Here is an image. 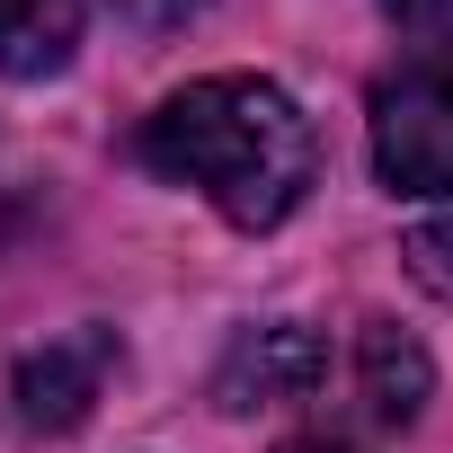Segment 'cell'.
<instances>
[{"label": "cell", "instance_id": "cell-8", "mask_svg": "<svg viewBox=\"0 0 453 453\" xmlns=\"http://www.w3.org/2000/svg\"><path fill=\"white\" fill-rule=\"evenodd\" d=\"M196 10H204V0H116V19H134V27H151V36H160V27H187Z\"/></svg>", "mask_w": 453, "mask_h": 453}, {"label": "cell", "instance_id": "cell-4", "mask_svg": "<svg viewBox=\"0 0 453 453\" xmlns=\"http://www.w3.org/2000/svg\"><path fill=\"white\" fill-rule=\"evenodd\" d=\"M107 373H116V329H98V320L89 329H63V338H45L19 365V418L45 426V435H63V426H81L98 409Z\"/></svg>", "mask_w": 453, "mask_h": 453}, {"label": "cell", "instance_id": "cell-9", "mask_svg": "<svg viewBox=\"0 0 453 453\" xmlns=\"http://www.w3.org/2000/svg\"><path fill=\"white\" fill-rule=\"evenodd\" d=\"M382 10L400 27H418V36H453V0H382Z\"/></svg>", "mask_w": 453, "mask_h": 453}, {"label": "cell", "instance_id": "cell-1", "mask_svg": "<svg viewBox=\"0 0 453 453\" xmlns=\"http://www.w3.org/2000/svg\"><path fill=\"white\" fill-rule=\"evenodd\" d=\"M142 169L204 196L232 232H276L320 178V134L294 89L258 72H213L142 116Z\"/></svg>", "mask_w": 453, "mask_h": 453}, {"label": "cell", "instance_id": "cell-2", "mask_svg": "<svg viewBox=\"0 0 453 453\" xmlns=\"http://www.w3.org/2000/svg\"><path fill=\"white\" fill-rule=\"evenodd\" d=\"M373 169L391 196H453V63L373 89Z\"/></svg>", "mask_w": 453, "mask_h": 453}, {"label": "cell", "instance_id": "cell-6", "mask_svg": "<svg viewBox=\"0 0 453 453\" xmlns=\"http://www.w3.org/2000/svg\"><path fill=\"white\" fill-rule=\"evenodd\" d=\"M81 45V0H0V72L45 81Z\"/></svg>", "mask_w": 453, "mask_h": 453}, {"label": "cell", "instance_id": "cell-10", "mask_svg": "<svg viewBox=\"0 0 453 453\" xmlns=\"http://www.w3.org/2000/svg\"><path fill=\"white\" fill-rule=\"evenodd\" d=\"M276 453H356V444H338V435H285Z\"/></svg>", "mask_w": 453, "mask_h": 453}, {"label": "cell", "instance_id": "cell-5", "mask_svg": "<svg viewBox=\"0 0 453 453\" xmlns=\"http://www.w3.org/2000/svg\"><path fill=\"white\" fill-rule=\"evenodd\" d=\"M426 391H435L426 347L400 338L391 320H365V338H356V400H365V418L373 426H418Z\"/></svg>", "mask_w": 453, "mask_h": 453}, {"label": "cell", "instance_id": "cell-3", "mask_svg": "<svg viewBox=\"0 0 453 453\" xmlns=\"http://www.w3.org/2000/svg\"><path fill=\"white\" fill-rule=\"evenodd\" d=\"M320 382H329V338H320V329H303V320H258V329H241V347L222 356V373H213L222 409L311 400Z\"/></svg>", "mask_w": 453, "mask_h": 453}, {"label": "cell", "instance_id": "cell-7", "mask_svg": "<svg viewBox=\"0 0 453 453\" xmlns=\"http://www.w3.org/2000/svg\"><path fill=\"white\" fill-rule=\"evenodd\" d=\"M400 267H409L435 303H453V213H444V222H418V232L400 241Z\"/></svg>", "mask_w": 453, "mask_h": 453}]
</instances>
